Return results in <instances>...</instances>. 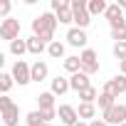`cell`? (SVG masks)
I'll use <instances>...</instances> for the list:
<instances>
[{
  "instance_id": "21",
  "label": "cell",
  "mask_w": 126,
  "mask_h": 126,
  "mask_svg": "<svg viewBox=\"0 0 126 126\" xmlns=\"http://www.w3.org/2000/svg\"><path fill=\"white\" fill-rule=\"evenodd\" d=\"M47 54H49V57H54V59H59V57H64V45H62L59 40L49 42V45H47Z\"/></svg>"
},
{
  "instance_id": "12",
  "label": "cell",
  "mask_w": 126,
  "mask_h": 126,
  "mask_svg": "<svg viewBox=\"0 0 126 126\" xmlns=\"http://www.w3.org/2000/svg\"><path fill=\"white\" fill-rule=\"evenodd\" d=\"M67 42H69L72 47H84V45H87V32L79 30V27H72V30L67 32ZM84 49H87V47H84Z\"/></svg>"
},
{
  "instance_id": "18",
  "label": "cell",
  "mask_w": 126,
  "mask_h": 126,
  "mask_svg": "<svg viewBox=\"0 0 126 126\" xmlns=\"http://www.w3.org/2000/svg\"><path fill=\"white\" fill-rule=\"evenodd\" d=\"M96 104H99V109H101V111H109L111 106H116V96H111V94L101 92V94H99V99H96Z\"/></svg>"
},
{
  "instance_id": "36",
  "label": "cell",
  "mask_w": 126,
  "mask_h": 126,
  "mask_svg": "<svg viewBox=\"0 0 126 126\" xmlns=\"http://www.w3.org/2000/svg\"><path fill=\"white\" fill-rule=\"evenodd\" d=\"M42 126H52V124H42Z\"/></svg>"
},
{
  "instance_id": "31",
  "label": "cell",
  "mask_w": 126,
  "mask_h": 126,
  "mask_svg": "<svg viewBox=\"0 0 126 126\" xmlns=\"http://www.w3.org/2000/svg\"><path fill=\"white\" fill-rule=\"evenodd\" d=\"M42 114H45V121L49 124V121H52V119L57 116V109H49V111H42Z\"/></svg>"
},
{
  "instance_id": "7",
  "label": "cell",
  "mask_w": 126,
  "mask_h": 126,
  "mask_svg": "<svg viewBox=\"0 0 126 126\" xmlns=\"http://www.w3.org/2000/svg\"><path fill=\"white\" fill-rule=\"evenodd\" d=\"M79 59H82V72H84V74H94V72H99V57H96L94 49L87 47V49L79 54Z\"/></svg>"
},
{
  "instance_id": "4",
  "label": "cell",
  "mask_w": 126,
  "mask_h": 126,
  "mask_svg": "<svg viewBox=\"0 0 126 126\" xmlns=\"http://www.w3.org/2000/svg\"><path fill=\"white\" fill-rule=\"evenodd\" d=\"M72 3V13H74V22H77V27L79 30H84L89 22H92V15H89V10H87V0H69Z\"/></svg>"
},
{
  "instance_id": "17",
  "label": "cell",
  "mask_w": 126,
  "mask_h": 126,
  "mask_svg": "<svg viewBox=\"0 0 126 126\" xmlns=\"http://www.w3.org/2000/svg\"><path fill=\"white\" fill-rule=\"evenodd\" d=\"M37 104H40V111L54 109V94H52V92H42V94L37 96Z\"/></svg>"
},
{
  "instance_id": "11",
  "label": "cell",
  "mask_w": 126,
  "mask_h": 126,
  "mask_svg": "<svg viewBox=\"0 0 126 126\" xmlns=\"http://www.w3.org/2000/svg\"><path fill=\"white\" fill-rule=\"evenodd\" d=\"M69 87L79 94V92H84V89H89L92 84H89V74H84V72H77V74H72L69 77Z\"/></svg>"
},
{
  "instance_id": "26",
  "label": "cell",
  "mask_w": 126,
  "mask_h": 126,
  "mask_svg": "<svg viewBox=\"0 0 126 126\" xmlns=\"http://www.w3.org/2000/svg\"><path fill=\"white\" fill-rule=\"evenodd\" d=\"M15 84V79H13V74H0V92H3V94H8L10 92V87Z\"/></svg>"
},
{
  "instance_id": "8",
  "label": "cell",
  "mask_w": 126,
  "mask_h": 126,
  "mask_svg": "<svg viewBox=\"0 0 126 126\" xmlns=\"http://www.w3.org/2000/svg\"><path fill=\"white\" fill-rule=\"evenodd\" d=\"M57 116L62 119V124L64 126H77L82 119H79V111L74 109V106H69V104H62L59 109H57Z\"/></svg>"
},
{
  "instance_id": "23",
  "label": "cell",
  "mask_w": 126,
  "mask_h": 126,
  "mask_svg": "<svg viewBox=\"0 0 126 126\" xmlns=\"http://www.w3.org/2000/svg\"><path fill=\"white\" fill-rule=\"evenodd\" d=\"M64 69L72 72V74L82 72V59H79V57H64Z\"/></svg>"
},
{
  "instance_id": "25",
  "label": "cell",
  "mask_w": 126,
  "mask_h": 126,
  "mask_svg": "<svg viewBox=\"0 0 126 126\" xmlns=\"http://www.w3.org/2000/svg\"><path fill=\"white\" fill-rule=\"evenodd\" d=\"M79 99H82L84 104H94V101L99 99V92H96L94 87H89V89H84V92H79Z\"/></svg>"
},
{
  "instance_id": "16",
  "label": "cell",
  "mask_w": 126,
  "mask_h": 126,
  "mask_svg": "<svg viewBox=\"0 0 126 126\" xmlns=\"http://www.w3.org/2000/svg\"><path fill=\"white\" fill-rule=\"evenodd\" d=\"M45 49H47V42H42L40 37L32 35V37L27 40V52H30V54H42Z\"/></svg>"
},
{
  "instance_id": "15",
  "label": "cell",
  "mask_w": 126,
  "mask_h": 126,
  "mask_svg": "<svg viewBox=\"0 0 126 126\" xmlns=\"http://www.w3.org/2000/svg\"><path fill=\"white\" fill-rule=\"evenodd\" d=\"M47 72H49L47 64L37 59L35 64H32V82H45V79H47Z\"/></svg>"
},
{
  "instance_id": "22",
  "label": "cell",
  "mask_w": 126,
  "mask_h": 126,
  "mask_svg": "<svg viewBox=\"0 0 126 126\" xmlns=\"http://www.w3.org/2000/svg\"><path fill=\"white\" fill-rule=\"evenodd\" d=\"M77 111H79V119H92V121H94V116H96V106H94V104H84V101H82Z\"/></svg>"
},
{
  "instance_id": "33",
  "label": "cell",
  "mask_w": 126,
  "mask_h": 126,
  "mask_svg": "<svg viewBox=\"0 0 126 126\" xmlns=\"http://www.w3.org/2000/svg\"><path fill=\"white\" fill-rule=\"evenodd\" d=\"M119 67H121V74H124V77H126V59H124V62H121V64H119Z\"/></svg>"
},
{
  "instance_id": "14",
  "label": "cell",
  "mask_w": 126,
  "mask_h": 126,
  "mask_svg": "<svg viewBox=\"0 0 126 126\" xmlns=\"http://www.w3.org/2000/svg\"><path fill=\"white\" fill-rule=\"evenodd\" d=\"M72 87H69V79H64V77H57V79H52V94L54 96H62V94H67Z\"/></svg>"
},
{
  "instance_id": "20",
  "label": "cell",
  "mask_w": 126,
  "mask_h": 126,
  "mask_svg": "<svg viewBox=\"0 0 126 126\" xmlns=\"http://www.w3.org/2000/svg\"><path fill=\"white\" fill-rule=\"evenodd\" d=\"M106 3L104 0H89V5H87V10H89V15H104L106 13Z\"/></svg>"
},
{
  "instance_id": "3",
  "label": "cell",
  "mask_w": 126,
  "mask_h": 126,
  "mask_svg": "<svg viewBox=\"0 0 126 126\" xmlns=\"http://www.w3.org/2000/svg\"><path fill=\"white\" fill-rule=\"evenodd\" d=\"M13 79H15V84H20V87H25V84H30L32 82V64H27L25 59H17L15 64H13Z\"/></svg>"
},
{
  "instance_id": "24",
  "label": "cell",
  "mask_w": 126,
  "mask_h": 126,
  "mask_svg": "<svg viewBox=\"0 0 126 126\" xmlns=\"http://www.w3.org/2000/svg\"><path fill=\"white\" fill-rule=\"evenodd\" d=\"M10 52H13L15 57H22V54L27 52V40H15V42H10Z\"/></svg>"
},
{
  "instance_id": "35",
  "label": "cell",
  "mask_w": 126,
  "mask_h": 126,
  "mask_svg": "<svg viewBox=\"0 0 126 126\" xmlns=\"http://www.w3.org/2000/svg\"><path fill=\"white\" fill-rule=\"evenodd\" d=\"M77 126H89V124H84V121H79V124H77Z\"/></svg>"
},
{
  "instance_id": "32",
  "label": "cell",
  "mask_w": 126,
  "mask_h": 126,
  "mask_svg": "<svg viewBox=\"0 0 126 126\" xmlns=\"http://www.w3.org/2000/svg\"><path fill=\"white\" fill-rule=\"evenodd\" d=\"M89 126H109V124H106V121H104V119H94V121H92V124H89Z\"/></svg>"
},
{
  "instance_id": "13",
  "label": "cell",
  "mask_w": 126,
  "mask_h": 126,
  "mask_svg": "<svg viewBox=\"0 0 126 126\" xmlns=\"http://www.w3.org/2000/svg\"><path fill=\"white\" fill-rule=\"evenodd\" d=\"M54 15H57V22H59V25H69V22H74V13H72V3H67L64 8H59V10H57Z\"/></svg>"
},
{
  "instance_id": "6",
  "label": "cell",
  "mask_w": 126,
  "mask_h": 126,
  "mask_svg": "<svg viewBox=\"0 0 126 126\" xmlns=\"http://www.w3.org/2000/svg\"><path fill=\"white\" fill-rule=\"evenodd\" d=\"M104 121H106L109 126H121V124H126V104H116V106H111L109 111H104Z\"/></svg>"
},
{
  "instance_id": "10",
  "label": "cell",
  "mask_w": 126,
  "mask_h": 126,
  "mask_svg": "<svg viewBox=\"0 0 126 126\" xmlns=\"http://www.w3.org/2000/svg\"><path fill=\"white\" fill-rule=\"evenodd\" d=\"M104 17L109 20L111 30H119V27H124V25H126V22H124V15H121L119 3H116V5H109V8H106V13H104Z\"/></svg>"
},
{
  "instance_id": "29",
  "label": "cell",
  "mask_w": 126,
  "mask_h": 126,
  "mask_svg": "<svg viewBox=\"0 0 126 126\" xmlns=\"http://www.w3.org/2000/svg\"><path fill=\"white\" fill-rule=\"evenodd\" d=\"M8 13H10V3H8V0H3V3H0V15L8 20Z\"/></svg>"
},
{
  "instance_id": "28",
  "label": "cell",
  "mask_w": 126,
  "mask_h": 126,
  "mask_svg": "<svg viewBox=\"0 0 126 126\" xmlns=\"http://www.w3.org/2000/svg\"><path fill=\"white\" fill-rule=\"evenodd\" d=\"M111 37H114L116 42H126V25L119 27V30H111Z\"/></svg>"
},
{
  "instance_id": "34",
  "label": "cell",
  "mask_w": 126,
  "mask_h": 126,
  "mask_svg": "<svg viewBox=\"0 0 126 126\" xmlns=\"http://www.w3.org/2000/svg\"><path fill=\"white\" fill-rule=\"evenodd\" d=\"M119 8H126V0H119Z\"/></svg>"
},
{
  "instance_id": "30",
  "label": "cell",
  "mask_w": 126,
  "mask_h": 126,
  "mask_svg": "<svg viewBox=\"0 0 126 126\" xmlns=\"http://www.w3.org/2000/svg\"><path fill=\"white\" fill-rule=\"evenodd\" d=\"M67 3H69V0H52V10H54V13H57V10H59V8H64V5H67Z\"/></svg>"
},
{
  "instance_id": "19",
  "label": "cell",
  "mask_w": 126,
  "mask_h": 126,
  "mask_svg": "<svg viewBox=\"0 0 126 126\" xmlns=\"http://www.w3.org/2000/svg\"><path fill=\"white\" fill-rule=\"evenodd\" d=\"M25 124H27V126H42V124H47V121H45V114L37 109V111H30V114L25 116Z\"/></svg>"
},
{
  "instance_id": "27",
  "label": "cell",
  "mask_w": 126,
  "mask_h": 126,
  "mask_svg": "<svg viewBox=\"0 0 126 126\" xmlns=\"http://www.w3.org/2000/svg\"><path fill=\"white\" fill-rule=\"evenodd\" d=\"M114 57H116L119 62L126 59V42H116V45H114Z\"/></svg>"
},
{
  "instance_id": "2",
  "label": "cell",
  "mask_w": 126,
  "mask_h": 126,
  "mask_svg": "<svg viewBox=\"0 0 126 126\" xmlns=\"http://www.w3.org/2000/svg\"><path fill=\"white\" fill-rule=\"evenodd\" d=\"M0 114H3V124L5 126H17L20 124V109L8 94L0 96Z\"/></svg>"
},
{
  "instance_id": "9",
  "label": "cell",
  "mask_w": 126,
  "mask_h": 126,
  "mask_svg": "<svg viewBox=\"0 0 126 126\" xmlns=\"http://www.w3.org/2000/svg\"><path fill=\"white\" fill-rule=\"evenodd\" d=\"M104 92L119 99V94H124V92H126V77H124V74H116L114 79H109V82L104 84Z\"/></svg>"
},
{
  "instance_id": "5",
  "label": "cell",
  "mask_w": 126,
  "mask_h": 126,
  "mask_svg": "<svg viewBox=\"0 0 126 126\" xmlns=\"http://www.w3.org/2000/svg\"><path fill=\"white\" fill-rule=\"evenodd\" d=\"M0 37L8 40V42L20 40V20H15V17L3 20V22H0Z\"/></svg>"
},
{
  "instance_id": "1",
  "label": "cell",
  "mask_w": 126,
  "mask_h": 126,
  "mask_svg": "<svg viewBox=\"0 0 126 126\" xmlns=\"http://www.w3.org/2000/svg\"><path fill=\"white\" fill-rule=\"evenodd\" d=\"M54 30H57V15L54 13H42V15H37L35 20H32V35L35 37H40L42 42H54L52 37H54Z\"/></svg>"
},
{
  "instance_id": "37",
  "label": "cell",
  "mask_w": 126,
  "mask_h": 126,
  "mask_svg": "<svg viewBox=\"0 0 126 126\" xmlns=\"http://www.w3.org/2000/svg\"><path fill=\"white\" fill-rule=\"evenodd\" d=\"M121 126H126V124H121Z\"/></svg>"
}]
</instances>
